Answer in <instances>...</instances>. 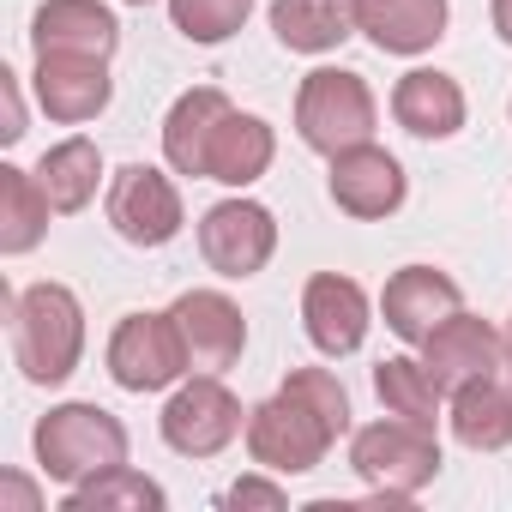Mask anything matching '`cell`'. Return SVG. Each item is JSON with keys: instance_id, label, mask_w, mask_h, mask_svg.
<instances>
[{"instance_id": "1", "label": "cell", "mask_w": 512, "mask_h": 512, "mask_svg": "<svg viewBox=\"0 0 512 512\" xmlns=\"http://www.w3.org/2000/svg\"><path fill=\"white\" fill-rule=\"evenodd\" d=\"M7 326H13V362L31 386H67L85 362V308L67 284H31L7 290Z\"/></svg>"}, {"instance_id": "2", "label": "cell", "mask_w": 512, "mask_h": 512, "mask_svg": "<svg viewBox=\"0 0 512 512\" xmlns=\"http://www.w3.org/2000/svg\"><path fill=\"white\" fill-rule=\"evenodd\" d=\"M31 446H37V470L49 482L79 488V482L127 464V422L103 404L67 398V404H49V416H37Z\"/></svg>"}, {"instance_id": "3", "label": "cell", "mask_w": 512, "mask_h": 512, "mask_svg": "<svg viewBox=\"0 0 512 512\" xmlns=\"http://www.w3.org/2000/svg\"><path fill=\"white\" fill-rule=\"evenodd\" d=\"M440 434L428 422H410V416H380V422H362L350 428V470L386 500V506H404L416 500L434 476H440Z\"/></svg>"}, {"instance_id": "4", "label": "cell", "mask_w": 512, "mask_h": 512, "mask_svg": "<svg viewBox=\"0 0 512 512\" xmlns=\"http://www.w3.org/2000/svg\"><path fill=\"white\" fill-rule=\"evenodd\" d=\"M374 121H380V103H374L368 79L350 67H314L296 91V139L308 151H320L326 163L350 145H368Z\"/></svg>"}, {"instance_id": "5", "label": "cell", "mask_w": 512, "mask_h": 512, "mask_svg": "<svg viewBox=\"0 0 512 512\" xmlns=\"http://www.w3.org/2000/svg\"><path fill=\"white\" fill-rule=\"evenodd\" d=\"M247 458H253V470H272V476H308V470H320L326 464V452L338 446V434H332V422L320 416V410H308L296 392H272L266 404H253L247 410Z\"/></svg>"}, {"instance_id": "6", "label": "cell", "mask_w": 512, "mask_h": 512, "mask_svg": "<svg viewBox=\"0 0 512 512\" xmlns=\"http://www.w3.org/2000/svg\"><path fill=\"white\" fill-rule=\"evenodd\" d=\"M103 362H109V380L121 392H139V398L145 392H169V386H181L193 374L181 326H175L169 308L163 314H121V326L109 332Z\"/></svg>"}, {"instance_id": "7", "label": "cell", "mask_w": 512, "mask_h": 512, "mask_svg": "<svg viewBox=\"0 0 512 512\" xmlns=\"http://www.w3.org/2000/svg\"><path fill=\"white\" fill-rule=\"evenodd\" d=\"M157 434L181 458H217L223 446H235L247 434V410L223 386V374H193L169 392V404L157 416Z\"/></svg>"}, {"instance_id": "8", "label": "cell", "mask_w": 512, "mask_h": 512, "mask_svg": "<svg viewBox=\"0 0 512 512\" xmlns=\"http://www.w3.org/2000/svg\"><path fill=\"white\" fill-rule=\"evenodd\" d=\"M103 211H109V229L127 241V247H169L187 223V205H181V187L157 169V163H121L103 187Z\"/></svg>"}, {"instance_id": "9", "label": "cell", "mask_w": 512, "mask_h": 512, "mask_svg": "<svg viewBox=\"0 0 512 512\" xmlns=\"http://www.w3.org/2000/svg\"><path fill=\"white\" fill-rule=\"evenodd\" d=\"M278 253V217L260 205V199H217L205 217H199V260L217 272V278H260Z\"/></svg>"}, {"instance_id": "10", "label": "cell", "mask_w": 512, "mask_h": 512, "mask_svg": "<svg viewBox=\"0 0 512 512\" xmlns=\"http://www.w3.org/2000/svg\"><path fill=\"white\" fill-rule=\"evenodd\" d=\"M326 193H332V205H338L344 217H356V223H386L392 211H404L410 175H404V163H398L386 145L368 139V145H350V151L332 157Z\"/></svg>"}, {"instance_id": "11", "label": "cell", "mask_w": 512, "mask_h": 512, "mask_svg": "<svg viewBox=\"0 0 512 512\" xmlns=\"http://www.w3.org/2000/svg\"><path fill=\"white\" fill-rule=\"evenodd\" d=\"M368 326H374V302L356 278L344 272H314L308 290H302V332L308 344L326 356V362H344L368 344Z\"/></svg>"}, {"instance_id": "12", "label": "cell", "mask_w": 512, "mask_h": 512, "mask_svg": "<svg viewBox=\"0 0 512 512\" xmlns=\"http://www.w3.org/2000/svg\"><path fill=\"white\" fill-rule=\"evenodd\" d=\"M175 326H181V344H187V362L193 374H229L247 350V320L241 308L223 296V290H181L169 302Z\"/></svg>"}, {"instance_id": "13", "label": "cell", "mask_w": 512, "mask_h": 512, "mask_svg": "<svg viewBox=\"0 0 512 512\" xmlns=\"http://www.w3.org/2000/svg\"><path fill=\"white\" fill-rule=\"evenodd\" d=\"M31 91H37V109L61 127H85L115 103L109 61H97V55H37Z\"/></svg>"}, {"instance_id": "14", "label": "cell", "mask_w": 512, "mask_h": 512, "mask_svg": "<svg viewBox=\"0 0 512 512\" xmlns=\"http://www.w3.org/2000/svg\"><path fill=\"white\" fill-rule=\"evenodd\" d=\"M422 362L428 374L446 386V398L470 380H488L506 368V332H494L488 320H476L470 308H458L452 320H440L428 338H422Z\"/></svg>"}, {"instance_id": "15", "label": "cell", "mask_w": 512, "mask_h": 512, "mask_svg": "<svg viewBox=\"0 0 512 512\" xmlns=\"http://www.w3.org/2000/svg\"><path fill=\"white\" fill-rule=\"evenodd\" d=\"M458 308H464V290H458V278H446L440 266H404V272H392L386 290H380L386 332H392L398 344H416V350H422V338H428L440 320H452Z\"/></svg>"}, {"instance_id": "16", "label": "cell", "mask_w": 512, "mask_h": 512, "mask_svg": "<svg viewBox=\"0 0 512 512\" xmlns=\"http://www.w3.org/2000/svg\"><path fill=\"white\" fill-rule=\"evenodd\" d=\"M31 49L37 55H97V61H109L121 49V19L103 0H43L31 13Z\"/></svg>"}, {"instance_id": "17", "label": "cell", "mask_w": 512, "mask_h": 512, "mask_svg": "<svg viewBox=\"0 0 512 512\" xmlns=\"http://www.w3.org/2000/svg\"><path fill=\"white\" fill-rule=\"evenodd\" d=\"M229 109H235V103H229L217 85L181 91V97L169 103V115H163V163H169L175 175L211 181V139H217V127H223Z\"/></svg>"}, {"instance_id": "18", "label": "cell", "mask_w": 512, "mask_h": 512, "mask_svg": "<svg viewBox=\"0 0 512 512\" xmlns=\"http://www.w3.org/2000/svg\"><path fill=\"white\" fill-rule=\"evenodd\" d=\"M452 0H356V25L380 55L416 61L446 37Z\"/></svg>"}, {"instance_id": "19", "label": "cell", "mask_w": 512, "mask_h": 512, "mask_svg": "<svg viewBox=\"0 0 512 512\" xmlns=\"http://www.w3.org/2000/svg\"><path fill=\"white\" fill-rule=\"evenodd\" d=\"M392 121L410 133V139H452L464 133L470 121V103H464V85L440 67H410L398 85H392Z\"/></svg>"}, {"instance_id": "20", "label": "cell", "mask_w": 512, "mask_h": 512, "mask_svg": "<svg viewBox=\"0 0 512 512\" xmlns=\"http://www.w3.org/2000/svg\"><path fill=\"white\" fill-rule=\"evenodd\" d=\"M446 428L464 452H506L512 446V386L500 374L458 386L446 398Z\"/></svg>"}, {"instance_id": "21", "label": "cell", "mask_w": 512, "mask_h": 512, "mask_svg": "<svg viewBox=\"0 0 512 512\" xmlns=\"http://www.w3.org/2000/svg\"><path fill=\"white\" fill-rule=\"evenodd\" d=\"M272 37L290 55H332L362 37L356 0H272Z\"/></svg>"}, {"instance_id": "22", "label": "cell", "mask_w": 512, "mask_h": 512, "mask_svg": "<svg viewBox=\"0 0 512 512\" xmlns=\"http://www.w3.org/2000/svg\"><path fill=\"white\" fill-rule=\"evenodd\" d=\"M31 175H37V187L49 193L55 217H73V211H85V205L97 199V187H109L103 151H97V139H85V133H73V139L49 145V151H43V163H37Z\"/></svg>"}, {"instance_id": "23", "label": "cell", "mask_w": 512, "mask_h": 512, "mask_svg": "<svg viewBox=\"0 0 512 512\" xmlns=\"http://www.w3.org/2000/svg\"><path fill=\"white\" fill-rule=\"evenodd\" d=\"M272 157H278L272 121H266V115H247V109H229L223 127H217V139H211V181L247 193L253 181L272 169Z\"/></svg>"}, {"instance_id": "24", "label": "cell", "mask_w": 512, "mask_h": 512, "mask_svg": "<svg viewBox=\"0 0 512 512\" xmlns=\"http://www.w3.org/2000/svg\"><path fill=\"white\" fill-rule=\"evenodd\" d=\"M49 217H55V205L37 187V175L19 169V163H0V253H7V260L31 253L49 235Z\"/></svg>"}, {"instance_id": "25", "label": "cell", "mask_w": 512, "mask_h": 512, "mask_svg": "<svg viewBox=\"0 0 512 512\" xmlns=\"http://www.w3.org/2000/svg\"><path fill=\"white\" fill-rule=\"evenodd\" d=\"M374 392L392 416H410V422H428V428L446 410V386L428 374L422 356H380L374 362Z\"/></svg>"}, {"instance_id": "26", "label": "cell", "mask_w": 512, "mask_h": 512, "mask_svg": "<svg viewBox=\"0 0 512 512\" xmlns=\"http://www.w3.org/2000/svg\"><path fill=\"white\" fill-rule=\"evenodd\" d=\"M163 506H169L163 482H151L133 464H115V470L67 488V512H163Z\"/></svg>"}, {"instance_id": "27", "label": "cell", "mask_w": 512, "mask_h": 512, "mask_svg": "<svg viewBox=\"0 0 512 512\" xmlns=\"http://www.w3.org/2000/svg\"><path fill=\"white\" fill-rule=\"evenodd\" d=\"M253 13V0H169V25L193 43V49H217L229 43Z\"/></svg>"}, {"instance_id": "28", "label": "cell", "mask_w": 512, "mask_h": 512, "mask_svg": "<svg viewBox=\"0 0 512 512\" xmlns=\"http://www.w3.org/2000/svg\"><path fill=\"white\" fill-rule=\"evenodd\" d=\"M284 392H296L308 410H320L338 440L356 428V422H350V392H344V380H338L332 368H290V374H284Z\"/></svg>"}, {"instance_id": "29", "label": "cell", "mask_w": 512, "mask_h": 512, "mask_svg": "<svg viewBox=\"0 0 512 512\" xmlns=\"http://www.w3.org/2000/svg\"><path fill=\"white\" fill-rule=\"evenodd\" d=\"M284 500H290V494L272 482V470H260V476H241V482H229V488H223V506H235V512H241V506L284 512Z\"/></svg>"}, {"instance_id": "30", "label": "cell", "mask_w": 512, "mask_h": 512, "mask_svg": "<svg viewBox=\"0 0 512 512\" xmlns=\"http://www.w3.org/2000/svg\"><path fill=\"white\" fill-rule=\"evenodd\" d=\"M0 97H7V127H0V139L19 145V139H25V97H19V73H0Z\"/></svg>"}, {"instance_id": "31", "label": "cell", "mask_w": 512, "mask_h": 512, "mask_svg": "<svg viewBox=\"0 0 512 512\" xmlns=\"http://www.w3.org/2000/svg\"><path fill=\"white\" fill-rule=\"evenodd\" d=\"M488 19H494V37L512 49V0H488Z\"/></svg>"}, {"instance_id": "32", "label": "cell", "mask_w": 512, "mask_h": 512, "mask_svg": "<svg viewBox=\"0 0 512 512\" xmlns=\"http://www.w3.org/2000/svg\"><path fill=\"white\" fill-rule=\"evenodd\" d=\"M7 494H13V500H25V506H37V488H31V482H19V476H7Z\"/></svg>"}, {"instance_id": "33", "label": "cell", "mask_w": 512, "mask_h": 512, "mask_svg": "<svg viewBox=\"0 0 512 512\" xmlns=\"http://www.w3.org/2000/svg\"><path fill=\"white\" fill-rule=\"evenodd\" d=\"M506 368H512V320H506Z\"/></svg>"}, {"instance_id": "34", "label": "cell", "mask_w": 512, "mask_h": 512, "mask_svg": "<svg viewBox=\"0 0 512 512\" xmlns=\"http://www.w3.org/2000/svg\"><path fill=\"white\" fill-rule=\"evenodd\" d=\"M127 7H151V0H127Z\"/></svg>"}, {"instance_id": "35", "label": "cell", "mask_w": 512, "mask_h": 512, "mask_svg": "<svg viewBox=\"0 0 512 512\" xmlns=\"http://www.w3.org/2000/svg\"><path fill=\"white\" fill-rule=\"evenodd\" d=\"M506 115H512V103H506Z\"/></svg>"}]
</instances>
